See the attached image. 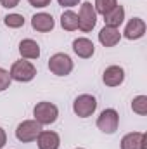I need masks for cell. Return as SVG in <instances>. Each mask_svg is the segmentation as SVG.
Returning <instances> with one entry per match:
<instances>
[{
    "mask_svg": "<svg viewBox=\"0 0 147 149\" xmlns=\"http://www.w3.org/2000/svg\"><path fill=\"white\" fill-rule=\"evenodd\" d=\"M19 54L23 59H38L40 57V45L31 38H24L19 43Z\"/></svg>",
    "mask_w": 147,
    "mask_h": 149,
    "instance_id": "cell-15",
    "label": "cell"
},
{
    "mask_svg": "<svg viewBox=\"0 0 147 149\" xmlns=\"http://www.w3.org/2000/svg\"><path fill=\"white\" fill-rule=\"evenodd\" d=\"M73 68H74L73 59L64 52H57L49 59V70L55 76H68L73 71Z\"/></svg>",
    "mask_w": 147,
    "mask_h": 149,
    "instance_id": "cell-2",
    "label": "cell"
},
{
    "mask_svg": "<svg viewBox=\"0 0 147 149\" xmlns=\"http://www.w3.org/2000/svg\"><path fill=\"white\" fill-rule=\"evenodd\" d=\"M95 24H97V12L94 5L90 2H83L78 12V30L83 33H88L95 28Z\"/></svg>",
    "mask_w": 147,
    "mask_h": 149,
    "instance_id": "cell-1",
    "label": "cell"
},
{
    "mask_svg": "<svg viewBox=\"0 0 147 149\" xmlns=\"http://www.w3.org/2000/svg\"><path fill=\"white\" fill-rule=\"evenodd\" d=\"M121 149H147V135L142 132H130L121 139Z\"/></svg>",
    "mask_w": 147,
    "mask_h": 149,
    "instance_id": "cell-11",
    "label": "cell"
},
{
    "mask_svg": "<svg viewBox=\"0 0 147 149\" xmlns=\"http://www.w3.org/2000/svg\"><path fill=\"white\" fill-rule=\"evenodd\" d=\"M116 5H118V0H95L94 9H95V12H97V14L106 16V14H107L109 10H112Z\"/></svg>",
    "mask_w": 147,
    "mask_h": 149,
    "instance_id": "cell-18",
    "label": "cell"
},
{
    "mask_svg": "<svg viewBox=\"0 0 147 149\" xmlns=\"http://www.w3.org/2000/svg\"><path fill=\"white\" fill-rule=\"evenodd\" d=\"M10 81H12V78H10L9 71L3 70V68H0V92L7 90V88L10 87Z\"/></svg>",
    "mask_w": 147,
    "mask_h": 149,
    "instance_id": "cell-21",
    "label": "cell"
},
{
    "mask_svg": "<svg viewBox=\"0 0 147 149\" xmlns=\"http://www.w3.org/2000/svg\"><path fill=\"white\" fill-rule=\"evenodd\" d=\"M76 149H83V148H76Z\"/></svg>",
    "mask_w": 147,
    "mask_h": 149,
    "instance_id": "cell-26",
    "label": "cell"
},
{
    "mask_svg": "<svg viewBox=\"0 0 147 149\" xmlns=\"http://www.w3.org/2000/svg\"><path fill=\"white\" fill-rule=\"evenodd\" d=\"M132 109H133V113H137L140 116H146L147 114V95H137V97H133Z\"/></svg>",
    "mask_w": 147,
    "mask_h": 149,
    "instance_id": "cell-19",
    "label": "cell"
},
{
    "mask_svg": "<svg viewBox=\"0 0 147 149\" xmlns=\"http://www.w3.org/2000/svg\"><path fill=\"white\" fill-rule=\"evenodd\" d=\"M59 2V5H62V7H74V5H78L81 0H57Z\"/></svg>",
    "mask_w": 147,
    "mask_h": 149,
    "instance_id": "cell-24",
    "label": "cell"
},
{
    "mask_svg": "<svg viewBox=\"0 0 147 149\" xmlns=\"http://www.w3.org/2000/svg\"><path fill=\"white\" fill-rule=\"evenodd\" d=\"M121 40V33L118 28H111V26H104L101 31H99V42L104 45V47H114L118 45Z\"/></svg>",
    "mask_w": 147,
    "mask_h": 149,
    "instance_id": "cell-14",
    "label": "cell"
},
{
    "mask_svg": "<svg viewBox=\"0 0 147 149\" xmlns=\"http://www.w3.org/2000/svg\"><path fill=\"white\" fill-rule=\"evenodd\" d=\"M61 26L66 31H74L78 30V14L73 10H64L61 16Z\"/></svg>",
    "mask_w": 147,
    "mask_h": 149,
    "instance_id": "cell-17",
    "label": "cell"
},
{
    "mask_svg": "<svg viewBox=\"0 0 147 149\" xmlns=\"http://www.w3.org/2000/svg\"><path fill=\"white\" fill-rule=\"evenodd\" d=\"M97 109V99L90 94H81L74 99L73 111L78 118H88Z\"/></svg>",
    "mask_w": 147,
    "mask_h": 149,
    "instance_id": "cell-6",
    "label": "cell"
},
{
    "mask_svg": "<svg viewBox=\"0 0 147 149\" xmlns=\"http://www.w3.org/2000/svg\"><path fill=\"white\" fill-rule=\"evenodd\" d=\"M9 74H10V78L16 80V81L28 83V81H31V80L37 76V68H35L30 61L21 59V61H16V63L12 64Z\"/></svg>",
    "mask_w": 147,
    "mask_h": 149,
    "instance_id": "cell-5",
    "label": "cell"
},
{
    "mask_svg": "<svg viewBox=\"0 0 147 149\" xmlns=\"http://www.w3.org/2000/svg\"><path fill=\"white\" fill-rule=\"evenodd\" d=\"M5 144H7V134H5V130L0 127V149L3 148Z\"/></svg>",
    "mask_w": 147,
    "mask_h": 149,
    "instance_id": "cell-25",
    "label": "cell"
},
{
    "mask_svg": "<svg viewBox=\"0 0 147 149\" xmlns=\"http://www.w3.org/2000/svg\"><path fill=\"white\" fill-rule=\"evenodd\" d=\"M0 3H2V7H5V9H14V7L19 5V0H0Z\"/></svg>",
    "mask_w": 147,
    "mask_h": 149,
    "instance_id": "cell-23",
    "label": "cell"
},
{
    "mask_svg": "<svg viewBox=\"0 0 147 149\" xmlns=\"http://www.w3.org/2000/svg\"><path fill=\"white\" fill-rule=\"evenodd\" d=\"M54 26H55L54 17L47 12H38L31 17V28L38 33H49L54 30Z\"/></svg>",
    "mask_w": 147,
    "mask_h": 149,
    "instance_id": "cell-10",
    "label": "cell"
},
{
    "mask_svg": "<svg viewBox=\"0 0 147 149\" xmlns=\"http://www.w3.org/2000/svg\"><path fill=\"white\" fill-rule=\"evenodd\" d=\"M40 132H42V125L37 120H24L16 128V139L23 144H28V142L37 141Z\"/></svg>",
    "mask_w": 147,
    "mask_h": 149,
    "instance_id": "cell-4",
    "label": "cell"
},
{
    "mask_svg": "<svg viewBox=\"0 0 147 149\" xmlns=\"http://www.w3.org/2000/svg\"><path fill=\"white\" fill-rule=\"evenodd\" d=\"M28 2H30V5H33V7H37V9H43V7L50 5L52 0H28Z\"/></svg>",
    "mask_w": 147,
    "mask_h": 149,
    "instance_id": "cell-22",
    "label": "cell"
},
{
    "mask_svg": "<svg viewBox=\"0 0 147 149\" xmlns=\"http://www.w3.org/2000/svg\"><path fill=\"white\" fill-rule=\"evenodd\" d=\"M118 125H119V114H118L116 109H112V108L104 109V111L99 114V118H97V128L101 132L107 134V135L114 134L118 130Z\"/></svg>",
    "mask_w": 147,
    "mask_h": 149,
    "instance_id": "cell-7",
    "label": "cell"
},
{
    "mask_svg": "<svg viewBox=\"0 0 147 149\" xmlns=\"http://www.w3.org/2000/svg\"><path fill=\"white\" fill-rule=\"evenodd\" d=\"M146 21L140 19V17H132L126 26H125V31H123V37L128 38V40H139L146 35Z\"/></svg>",
    "mask_w": 147,
    "mask_h": 149,
    "instance_id": "cell-8",
    "label": "cell"
},
{
    "mask_svg": "<svg viewBox=\"0 0 147 149\" xmlns=\"http://www.w3.org/2000/svg\"><path fill=\"white\" fill-rule=\"evenodd\" d=\"M73 50L78 57H81V59H90V57L94 56V52H95V45H94L92 40L81 37V38H76L73 42Z\"/></svg>",
    "mask_w": 147,
    "mask_h": 149,
    "instance_id": "cell-13",
    "label": "cell"
},
{
    "mask_svg": "<svg viewBox=\"0 0 147 149\" xmlns=\"http://www.w3.org/2000/svg\"><path fill=\"white\" fill-rule=\"evenodd\" d=\"M123 21H125V7L119 5V3L104 16L106 26H111V28H119L123 24Z\"/></svg>",
    "mask_w": 147,
    "mask_h": 149,
    "instance_id": "cell-16",
    "label": "cell"
},
{
    "mask_svg": "<svg viewBox=\"0 0 147 149\" xmlns=\"http://www.w3.org/2000/svg\"><path fill=\"white\" fill-rule=\"evenodd\" d=\"M102 81L107 87H119L125 81V70L121 66H116V64L106 68L102 73Z\"/></svg>",
    "mask_w": 147,
    "mask_h": 149,
    "instance_id": "cell-9",
    "label": "cell"
},
{
    "mask_svg": "<svg viewBox=\"0 0 147 149\" xmlns=\"http://www.w3.org/2000/svg\"><path fill=\"white\" fill-rule=\"evenodd\" d=\"M38 149H59L61 146V137L57 132L52 130H42L37 137Z\"/></svg>",
    "mask_w": 147,
    "mask_h": 149,
    "instance_id": "cell-12",
    "label": "cell"
},
{
    "mask_svg": "<svg viewBox=\"0 0 147 149\" xmlns=\"http://www.w3.org/2000/svg\"><path fill=\"white\" fill-rule=\"evenodd\" d=\"M33 116H35V120L42 127L43 125H52V123H55V120L59 116V109H57L55 104L42 101V102H38L37 106L33 108Z\"/></svg>",
    "mask_w": 147,
    "mask_h": 149,
    "instance_id": "cell-3",
    "label": "cell"
},
{
    "mask_svg": "<svg viewBox=\"0 0 147 149\" xmlns=\"http://www.w3.org/2000/svg\"><path fill=\"white\" fill-rule=\"evenodd\" d=\"M3 23H5V26L7 28H12V30H16V28H21V26H24V17H23V14H7L5 17H3Z\"/></svg>",
    "mask_w": 147,
    "mask_h": 149,
    "instance_id": "cell-20",
    "label": "cell"
}]
</instances>
